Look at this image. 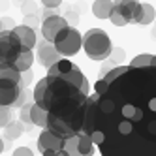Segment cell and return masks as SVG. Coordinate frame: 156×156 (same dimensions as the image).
I'll return each instance as SVG.
<instances>
[{
    "label": "cell",
    "mask_w": 156,
    "mask_h": 156,
    "mask_svg": "<svg viewBox=\"0 0 156 156\" xmlns=\"http://www.w3.org/2000/svg\"><path fill=\"white\" fill-rule=\"evenodd\" d=\"M2 151H4V143H2V139H0V154H2Z\"/></svg>",
    "instance_id": "obj_34"
},
{
    "label": "cell",
    "mask_w": 156,
    "mask_h": 156,
    "mask_svg": "<svg viewBox=\"0 0 156 156\" xmlns=\"http://www.w3.org/2000/svg\"><path fill=\"white\" fill-rule=\"evenodd\" d=\"M12 156H34V154H32V151H30L28 147H19V149L13 151Z\"/></svg>",
    "instance_id": "obj_31"
},
{
    "label": "cell",
    "mask_w": 156,
    "mask_h": 156,
    "mask_svg": "<svg viewBox=\"0 0 156 156\" xmlns=\"http://www.w3.org/2000/svg\"><path fill=\"white\" fill-rule=\"evenodd\" d=\"M83 47H85L87 57L92 60H105V58H109L111 51H113L111 40L105 34V30H102V28H90L88 32H85Z\"/></svg>",
    "instance_id": "obj_3"
},
{
    "label": "cell",
    "mask_w": 156,
    "mask_h": 156,
    "mask_svg": "<svg viewBox=\"0 0 156 156\" xmlns=\"http://www.w3.org/2000/svg\"><path fill=\"white\" fill-rule=\"evenodd\" d=\"M124 57H126V53H124V49H120V47H115L113 51H111V55H109V62H113L117 68L119 66H122V62H124Z\"/></svg>",
    "instance_id": "obj_21"
},
{
    "label": "cell",
    "mask_w": 156,
    "mask_h": 156,
    "mask_svg": "<svg viewBox=\"0 0 156 156\" xmlns=\"http://www.w3.org/2000/svg\"><path fill=\"white\" fill-rule=\"evenodd\" d=\"M154 21H156V19H154Z\"/></svg>",
    "instance_id": "obj_36"
},
{
    "label": "cell",
    "mask_w": 156,
    "mask_h": 156,
    "mask_svg": "<svg viewBox=\"0 0 156 156\" xmlns=\"http://www.w3.org/2000/svg\"><path fill=\"white\" fill-rule=\"evenodd\" d=\"M25 132V124L21 120H12L9 124L4 128V139H8V141H13V139H17L21 133Z\"/></svg>",
    "instance_id": "obj_14"
},
{
    "label": "cell",
    "mask_w": 156,
    "mask_h": 156,
    "mask_svg": "<svg viewBox=\"0 0 156 156\" xmlns=\"http://www.w3.org/2000/svg\"><path fill=\"white\" fill-rule=\"evenodd\" d=\"M43 156H57V152H53V151H45V152H41Z\"/></svg>",
    "instance_id": "obj_33"
},
{
    "label": "cell",
    "mask_w": 156,
    "mask_h": 156,
    "mask_svg": "<svg viewBox=\"0 0 156 156\" xmlns=\"http://www.w3.org/2000/svg\"><path fill=\"white\" fill-rule=\"evenodd\" d=\"M13 34L19 38L21 45H23L27 51H32V47L36 45V32L32 30V28L21 25V27H15V28H13Z\"/></svg>",
    "instance_id": "obj_11"
},
{
    "label": "cell",
    "mask_w": 156,
    "mask_h": 156,
    "mask_svg": "<svg viewBox=\"0 0 156 156\" xmlns=\"http://www.w3.org/2000/svg\"><path fill=\"white\" fill-rule=\"evenodd\" d=\"M30 109H32V102H28L23 109H21V113H19V119H21V122H23L25 126H34L32 120H30Z\"/></svg>",
    "instance_id": "obj_22"
},
{
    "label": "cell",
    "mask_w": 156,
    "mask_h": 156,
    "mask_svg": "<svg viewBox=\"0 0 156 156\" xmlns=\"http://www.w3.org/2000/svg\"><path fill=\"white\" fill-rule=\"evenodd\" d=\"M64 152L68 156H81L79 154V137H70L64 141Z\"/></svg>",
    "instance_id": "obj_20"
},
{
    "label": "cell",
    "mask_w": 156,
    "mask_h": 156,
    "mask_svg": "<svg viewBox=\"0 0 156 156\" xmlns=\"http://www.w3.org/2000/svg\"><path fill=\"white\" fill-rule=\"evenodd\" d=\"M32 77H34L32 70H28V72H25V73H21V87L27 88V87L30 85V81H32Z\"/></svg>",
    "instance_id": "obj_27"
},
{
    "label": "cell",
    "mask_w": 156,
    "mask_h": 156,
    "mask_svg": "<svg viewBox=\"0 0 156 156\" xmlns=\"http://www.w3.org/2000/svg\"><path fill=\"white\" fill-rule=\"evenodd\" d=\"M12 122V107H0V128H6Z\"/></svg>",
    "instance_id": "obj_23"
},
{
    "label": "cell",
    "mask_w": 156,
    "mask_h": 156,
    "mask_svg": "<svg viewBox=\"0 0 156 156\" xmlns=\"http://www.w3.org/2000/svg\"><path fill=\"white\" fill-rule=\"evenodd\" d=\"M53 45L58 51V55L62 58L64 57H73V55H77V51L83 47V36L79 34L77 28L68 27L57 36V40H55Z\"/></svg>",
    "instance_id": "obj_5"
},
{
    "label": "cell",
    "mask_w": 156,
    "mask_h": 156,
    "mask_svg": "<svg viewBox=\"0 0 156 156\" xmlns=\"http://www.w3.org/2000/svg\"><path fill=\"white\" fill-rule=\"evenodd\" d=\"M28 94H30V92H28L27 88H25V90L21 92V96H19V100L15 102V105H13V107H21V109H23V107L28 104V102H27V100H28Z\"/></svg>",
    "instance_id": "obj_28"
},
{
    "label": "cell",
    "mask_w": 156,
    "mask_h": 156,
    "mask_svg": "<svg viewBox=\"0 0 156 156\" xmlns=\"http://www.w3.org/2000/svg\"><path fill=\"white\" fill-rule=\"evenodd\" d=\"M115 9L124 17L126 23H137L141 19V2H136V0H122V2L115 4Z\"/></svg>",
    "instance_id": "obj_7"
},
{
    "label": "cell",
    "mask_w": 156,
    "mask_h": 156,
    "mask_svg": "<svg viewBox=\"0 0 156 156\" xmlns=\"http://www.w3.org/2000/svg\"><path fill=\"white\" fill-rule=\"evenodd\" d=\"M87 100L83 133H102V156H156V66H119Z\"/></svg>",
    "instance_id": "obj_1"
},
{
    "label": "cell",
    "mask_w": 156,
    "mask_h": 156,
    "mask_svg": "<svg viewBox=\"0 0 156 156\" xmlns=\"http://www.w3.org/2000/svg\"><path fill=\"white\" fill-rule=\"evenodd\" d=\"M156 19V13H154V8L147 2H141V19H139V25H149Z\"/></svg>",
    "instance_id": "obj_18"
},
{
    "label": "cell",
    "mask_w": 156,
    "mask_h": 156,
    "mask_svg": "<svg viewBox=\"0 0 156 156\" xmlns=\"http://www.w3.org/2000/svg\"><path fill=\"white\" fill-rule=\"evenodd\" d=\"M133 68H145V66H156V57L154 55H139V57H136L132 60Z\"/></svg>",
    "instance_id": "obj_19"
},
{
    "label": "cell",
    "mask_w": 156,
    "mask_h": 156,
    "mask_svg": "<svg viewBox=\"0 0 156 156\" xmlns=\"http://www.w3.org/2000/svg\"><path fill=\"white\" fill-rule=\"evenodd\" d=\"M25 51L27 49L21 45V41L13 34V30L0 32V68H13Z\"/></svg>",
    "instance_id": "obj_4"
},
{
    "label": "cell",
    "mask_w": 156,
    "mask_h": 156,
    "mask_svg": "<svg viewBox=\"0 0 156 156\" xmlns=\"http://www.w3.org/2000/svg\"><path fill=\"white\" fill-rule=\"evenodd\" d=\"M109 21L111 23H113L115 27H124V25H128L126 21H124V17H122L117 9H113V12H111V15H109Z\"/></svg>",
    "instance_id": "obj_26"
},
{
    "label": "cell",
    "mask_w": 156,
    "mask_h": 156,
    "mask_svg": "<svg viewBox=\"0 0 156 156\" xmlns=\"http://www.w3.org/2000/svg\"><path fill=\"white\" fill-rule=\"evenodd\" d=\"M64 19H66V23H68V27H72V28H75L77 23H79V15H77V12H73V9H68Z\"/></svg>",
    "instance_id": "obj_25"
},
{
    "label": "cell",
    "mask_w": 156,
    "mask_h": 156,
    "mask_svg": "<svg viewBox=\"0 0 156 156\" xmlns=\"http://www.w3.org/2000/svg\"><path fill=\"white\" fill-rule=\"evenodd\" d=\"M13 28H15L13 19H12V17H4V19H2V30L6 32V30H13Z\"/></svg>",
    "instance_id": "obj_30"
},
{
    "label": "cell",
    "mask_w": 156,
    "mask_h": 156,
    "mask_svg": "<svg viewBox=\"0 0 156 156\" xmlns=\"http://www.w3.org/2000/svg\"><path fill=\"white\" fill-rule=\"evenodd\" d=\"M40 25V19L36 17V15H30V17H25V27H28V28H32L34 30L36 27Z\"/></svg>",
    "instance_id": "obj_29"
},
{
    "label": "cell",
    "mask_w": 156,
    "mask_h": 156,
    "mask_svg": "<svg viewBox=\"0 0 156 156\" xmlns=\"http://www.w3.org/2000/svg\"><path fill=\"white\" fill-rule=\"evenodd\" d=\"M0 87H6V88H17L19 87V88H23L21 87V73L15 68H0Z\"/></svg>",
    "instance_id": "obj_10"
},
{
    "label": "cell",
    "mask_w": 156,
    "mask_h": 156,
    "mask_svg": "<svg viewBox=\"0 0 156 156\" xmlns=\"http://www.w3.org/2000/svg\"><path fill=\"white\" fill-rule=\"evenodd\" d=\"M57 156H68V154H66L64 151H60V152H57Z\"/></svg>",
    "instance_id": "obj_35"
},
{
    "label": "cell",
    "mask_w": 156,
    "mask_h": 156,
    "mask_svg": "<svg viewBox=\"0 0 156 156\" xmlns=\"http://www.w3.org/2000/svg\"><path fill=\"white\" fill-rule=\"evenodd\" d=\"M38 60H40L41 66H45V68L49 70L51 66H55L58 60H62V57L58 55V51L55 49L53 43H47L45 40H43L38 45Z\"/></svg>",
    "instance_id": "obj_8"
},
{
    "label": "cell",
    "mask_w": 156,
    "mask_h": 156,
    "mask_svg": "<svg viewBox=\"0 0 156 156\" xmlns=\"http://www.w3.org/2000/svg\"><path fill=\"white\" fill-rule=\"evenodd\" d=\"M115 4L117 2H111V0H98L92 4V13L98 19H109L111 12L115 9Z\"/></svg>",
    "instance_id": "obj_13"
},
{
    "label": "cell",
    "mask_w": 156,
    "mask_h": 156,
    "mask_svg": "<svg viewBox=\"0 0 156 156\" xmlns=\"http://www.w3.org/2000/svg\"><path fill=\"white\" fill-rule=\"evenodd\" d=\"M72 68H73V62H70V60L62 58V60H58L55 66H51V68L47 70V75H49V77H58V75L68 73Z\"/></svg>",
    "instance_id": "obj_16"
},
{
    "label": "cell",
    "mask_w": 156,
    "mask_h": 156,
    "mask_svg": "<svg viewBox=\"0 0 156 156\" xmlns=\"http://www.w3.org/2000/svg\"><path fill=\"white\" fill-rule=\"evenodd\" d=\"M87 100L88 94L62 77L47 75L34 88V104L49 115L45 130L64 141L83 132Z\"/></svg>",
    "instance_id": "obj_2"
},
{
    "label": "cell",
    "mask_w": 156,
    "mask_h": 156,
    "mask_svg": "<svg viewBox=\"0 0 156 156\" xmlns=\"http://www.w3.org/2000/svg\"><path fill=\"white\" fill-rule=\"evenodd\" d=\"M47 111H43L41 107H38L36 104H32L30 109V120L34 126H41V128H47Z\"/></svg>",
    "instance_id": "obj_15"
},
{
    "label": "cell",
    "mask_w": 156,
    "mask_h": 156,
    "mask_svg": "<svg viewBox=\"0 0 156 156\" xmlns=\"http://www.w3.org/2000/svg\"><path fill=\"white\" fill-rule=\"evenodd\" d=\"M77 137H79V154L81 156H92L94 154V143L90 141V137L85 136L83 132Z\"/></svg>",
    "instance_id": "obj_17"
},
{
    "label": "cell",
    "mask_w": 156,
    "mask_h": 156,
    "mask_svg": "<svg viewBox=\"0 0 156 156\" xmlns=\"http://www.w3.org/2000/svg\"><path fill=\"white\" fill-rule=\"evenodd\" d=\"M41 4L45 6V9H57L62 2H60V0H43Z\"/></svg>",
    "instance_id": "obj_32"
},
{
    "label": "cell",
    "mask_w": 156,
    "mask_h": 156,
    "mask_svg": "<svg viewBox=\"0 0 156 156\" xmlns=\"http://www.w3.org/2000/svg\"><path fill=\"white\" fill-rule=\"evenodd\" d=\"M38 149H40V152H45V151L60 152V151H64V139L57 137L49 130H43L38 137Z\"/></svg>",
    "instance_id": "obj_9"
},
{
    "label": "cell",
    "mask_w": 156,
    "mask_h": 156,
    "mask_svg": "<svg viewBox=\"0 0 156 156\" xmlns=\"http://www.w3.org/2000/svg\"><path fill=\"white\" fill-rule=\"evenodd\" d=\"M21 12L25 13V17L36 15L38 13V4L36 2H23V4H21Z\"/></svg>",
    "instance_id": "obj_24"
},
{
    "label": "cell",
    "mask_w": 156,
    "mask_h": 156,
    "mask_svg": "<svg viewBox=\"0 0 156 156\" xmlns=\"http://www.w3.org/2000/svg\"><path fill=\"white\" fill-rule=\"evenodd\" d=\"M64 28H68V23L62 15H55V17H49V19H43L41 23V36L47 43H55L57 36Z\"/></svg>",
    "instance_id": "obj_6"
},
{
    "label": "cell",
    "mask_w": 156,
    "mask_h": 156,
    "mask_svg": "<svg viewBox=\"0 0 156 156\" xmlns=\"http://www.w3.org/2000/svg\"><path fill=\"white\" fill-rule=\"evenodd\" d=\"M23 88H6V87H0V107H13L15 102L19 100Z\"/></svg>",
    "instance_id": "obj_12"
}]
</instances>
